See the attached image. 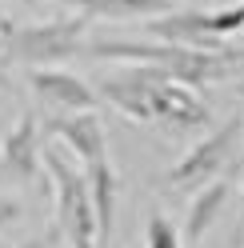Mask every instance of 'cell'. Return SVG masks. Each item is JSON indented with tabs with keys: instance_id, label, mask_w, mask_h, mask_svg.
<instances>
[{
	"instance_id": "9c48e42d",
	"label": "cell",
	"mask_w": 244,
	"mask_h": 248,
	"mask_svg": "<svg viewBox=\"0 0 244 248\" xmlns=\"http://www.w3.org/2000/svg\"><path fill=\"white\" fill-rule=\"evenodd\" d=\"M40 144H44L40 120L32 112H24L0 136V164H4V172L12 180H36L40 176Z\"/></svg>"
},
{
	"instance_id": "3957f363",
	"label": "cell",
	"mask_w": 244,
	"mask_h": 248,
	"mask_svg": "<svg viewBox=\"0 0 244 248\" xmlns=\"http://www.w3.org/2000/svg\"><path fill=\"white\" fill-rule=\"evenodd\" d=\"M244 32V12L240 4L232 8H168L144 20V36L188 44V48H212L220 52L228 36Z\"/></svg>"
},
{
	"instance_id": "ba28073f",
	"label": "cell",
	"mask_w": 244,
	"mask_h": 248,
	"mask_svg": "<svg viewBox=\"0 0 244 248\" xmlns=\"http://www.w3.org/2000/svg\"><path fill=\"white\" fill-rule=\"evenodd\" d=\"M28 84H32V92L44 100V104H52L60 108V112H96L100 108V96H96V88L80 80V76H72L64 68H28Z\"/></svg>"
},
{
	"instance_id": "52a82bcc",
	"label": "cell",
	"mask_w": 244,
	"mask_h": 248,
	"mask_svg": "<svg viewBox=\"0 0 244 248\" xmlns=\"http://www.w3.org/2000/svg\"><path fill=\"white\" fill-rule=\"evenodd\" d=\"M152 80L156 72H148L144 64H124V72H112L100 80V104H112L116 112H124L128 120L152 124Z\"/></svg>"
},
{
	"instance_id": "6da1fadb",
	"label": "cell",
	"mask_w": 244,
	"mask_h": 248,
	"mask_svg": "<svg viewBox=\"0 0 244 248\" xmlns=\"http://www.w3.org/2000/svg\"><path fill=\"white\" fill-rule=\"evenodd\" d=\"M88 56H100V60H116V64H144L148 72L164 76V80H180L188 88H204V84H216L228 80L236 72L240 56L232 48H188V44H172V40H136V36H120V40H100L92 36L84 44Z\"/></svg>"
},
{
	"instance_id": "9a60e30c",
	"label": "cell",
	"mask_w": 244,
	"mask_h": 248,
	"mask_svg": "<svg viewBox=\"0 0 244 248\" xmlns=\"http://www.w3.org/2000/svg\"><path fill=\"white\" fill-rule=\"evenodd\" d=\"M16 220H20V204H16L8 192H0V236H4V232L16 224Z\"/></svg>"
},
{
	"instance_id": "ac0fdd59",
	"label": "cell",
	"mask_w": 244,
	"mask_h": 248,
	"mask_svg": "<svg viewBox=\"0 0 244 248\" xmlns=\"http://www.w3.org/2000/svg\"><path fill=\"white\" fill-rule=\"evenodd\" d=\"M240 212H244V188H240Z\"/></svg>"
},
{
	"instance_id": "5bb4252c",
	"label": "cell",
	"mask_w": 244,
	"mask_h": 248,
	"mask_svg": "<svg viewBox=\"0 0 244 248\" xmlns=\"http://www.w3.org/2000/svg\"><path fill=\"white\" fill-rule=\"evenodd\" d=\"M144 248H184L180 228H176L164 212H152L148 224H144Z\"/></svg>"
},
{
	"instance_id": "2e32d148",
	"label": "cell",
	"mask_w": 244,
	"mask_h": 248,
	"mask_svg": "<svg viewBox=\"0 0 244 248\" xmlns=\"http://www.w3.org/2000/svg\"><path fill=\"white\" fill-rule=\"evenodd\" d=\"M0 84H8V72H4V56H0Z\"/></svg>"
},
{
	"instance_id": "8fae6325",
	"label": "cell",
	"mask_w": 244,
	"mask_h": 248,
	"mask_svg": "<svg viewBox=\"0 0 244 248\" xmlns=\"http://www.w3.org/2000/svg\"><path fill=\"white\" fill-rule=\"evenodd\" d=\"M80 172L88 184V196H92V212H96V236L100 244L112 236V224H116V168L108 152H96V156L80 160Z\"/></svg>"
},
{
	"instance_id": "5b68a950",
	"label": "cell",
	"mask_w": 244,
	"mask_h": 248,
	"mask_svg": "<svg viewBox=\"0 0 244 248\" xmlns=\"http://www.w3.org/2000/svg\"><path fill=\"white\" fill-rule=\"evenodd\" d=\"M240 140H244V120H240V116H228L216 132H208L204 140H196L184 156L164 172V184L176 188V192H196L200 184L216 180L224 168L236 160Z\"/></svg>"
},
{
	"instance_id": "30bf717a",
	"label": "cell",
	"mask_w": 244,
	"mask_h": 248,
	"mask_svg": "<svg viewBox=\"0 0 244 248\" xmlns=\"http://www.w3.org/2000/svg\"><path fill=\"white\" fill-rule=\"evenodd\" d=\"M60 140V148H68L76 160H88L96 156V152H108V132H104V124L96 112H60L52 120H44V128Z\"/></svg>"
},
{
	"instance_id": "277c9868",
	"label": "cell",
	"mask_w": 244,
	"mask_h": 248,
	"mask_svg": "<svg viewBox=\"0 0 244 248\" xmlns=\"http://www.w3.org/2000/svg\"><path fill=\"white\" fill-rule=\"evenodd\" d=\"M8 32V52L28 68H48V64H64V60L80 56L88 44V16H60V20H44V24H24V28H4Z\"/></svg>"
},
{
	"instance_id": "7c38bea8",
	"label": "cell",
	"mask_w": 244,
	"mask_h": 248,
	"mask_svg": "<svg viewBox=\"0 0 244 248\" xmlns=\"http://www.w3.org/2000/svg\"><path fill=\"white\" fill-rule=\"evenodd\" d=\"M228 196H232V184L228 180H208L196 188V196L188 200V212H184V228H180V240H184V248H200L208 228L216 224V216L224 212Z\"/></svg>"
},
{
	"instance_id": "ffe728a7",
	"label": "cell",
	"mask_w": 244,
	"mask_h": 248,
	"mask_svg": "<svg viewBox=\"0 0 244 248\" xmlns=\"http://www.w3.org/2000/svg\"><path fill=\"white\" fill-rule=\"evenodd\" d=\"M240 96H244V84H240Z\"/></svg>"
},
{
	"instance_id": "d6986e66",
	"label": "cell",
	"mask_w": 244,
	"mask_h": 248,
	"mask_svg": "<svg viewBox=\"0 0 244 248\" xmlns=\"http://www.w3.org/2000/svg\"><path fill=\"white\" fill-rule=\"evenodd\" d=\"M240 12H244V0H240Z\"/></svg>"
},
{
	"instance_id": "8992f818",
	"label": "cell",
	"mask_w": 244,
	"mask_h": 248,
	"mask_svg": "<svg viewBox=\"0 0 244 248\" xmlns=\"http://www.w3.org/2000/svg\"><path fill=\"white\" fill-rule=\"evenodd\" d=\"M208 104L196 96V88L180 84V80H152V124H164L168 132H200L208 128Z\"/></svg>"
},
{
	"instance_id": "4fadbf2b",
	"label": "cell",
	"mask_w": 244,
	"mask_h": 248,
	"mask_svg": "<svg viewBox=\"0 0 244 248\" xmlns=\"http://www.w3.org/2000/svg\"><path fill=\"white\" fill-rule=\"evenodd\" d=\"M80 16H100V20H148L156 12H168L172 0H56Z\"/></svg>"
},
{
	"instance_id": "7a4b0ae2",
	"label": "cell",
	"mask_w": 244,
	"mask_h": 248,
	"mask_svg": "<svg viewBox=\"0 0 244 248\" xmlns=\"http://www.w3.org/2000/svg\"><path fill=\"white\" fill-rule=\"evenodd\" d=\"M40 168L52 180L56 192V228L68 240V248H96V212H92V196H88L84 172L76 168L68 148L56 144H40Z\"/></svg>"
},
{
	"instance_id": "e0dca14e",
	"label": "cell",
	"mask_w": 244,
	"mask_h": 248,
	"mask_svg": "<svg viewBox=\"0 0 244 248\" xmlns=\"http://www.w3.org/2000/svg\"><path fill=\"white\" fill-rule=\"evenodd\" d=\"M20 248H44V240H24Z\"/></svg>"
}]
</instances>
